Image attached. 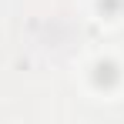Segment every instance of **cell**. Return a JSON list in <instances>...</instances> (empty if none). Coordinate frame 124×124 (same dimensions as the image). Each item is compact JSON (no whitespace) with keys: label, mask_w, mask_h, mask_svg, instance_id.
<instances>
[{"label":"cell","mask_w":124,"mask_h":124,"mask_svg":"<svg viewBox=\"0 0 124 124\" xmlns=\"http://www.w3.org/2000/svg\"><path fill=\"white\" fill-rule=\"evenodd\" d=\"M84 14L101 30H121L124 27V0H84Z\"/></svg>","instance_id":"7a4b0ae2"},{"label":"cell","mask_w":124,"mask_h":124,"mask_svg":"<svg viewBox=\"0 0 124 124\" xmlns=\"http://www.w3.org/2000/svg\"><path fill=\"white\" fill-rule=\"evenodd\" d=\"M74 84L87 101L114 104L124 101V50L94 47L74 64Z\"/></svg>","instance_id":"6da1fadb"}]
</instances>
